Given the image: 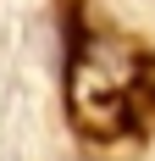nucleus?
Wrapping results in <instances>:
<instances>
[]
</instances>
